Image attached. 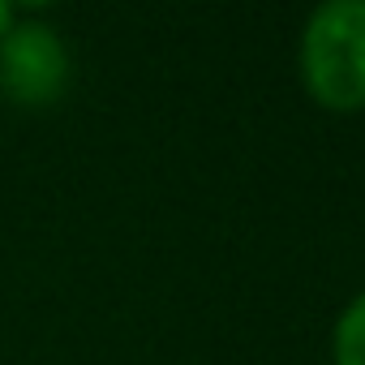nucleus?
Wrapping results in <instances>:
<instances>
[{"instance_id":"nucleus-2","label":"nucleus","mask_w":365,"mask_h":365,"mask_svg":"<svg viewBox=\"0 0 365 365\" xmlns=\"http://www.w3.org/2000/svg\"><path fill=\"white\" fill-rule=\"evenodd\" d=\"M73 56L65 39L35 18H14L0 35V91L22 108H52L69 91Z\"/></svg>"},{"instance_id":"nucleus-3","label":"nucleus","mask_w":365,"mask_h":365,"mask_svg":"<svg viewBox=\"0 0 365 365\" xmlns=\"http://www.w3.org/2000/svg\"><path fill=\"white\" fill-rule=\"evenodd\" d=\"M331 352H335V365H365V292L339 314Z\"/></svg>"},{"instance_id":"nucleus-1","label":"nucleus","mask_w":365,"mask_h":365,"mask_svg":"<svg viewBox=\"0 0 365 365\" xmlns=\"http://www.w3.org/2000/svg\"><path fill=\"white\" fill-rule=\"evenodd\" d=\"M301 78L331 112L365 108V0H327L301 35Z\"/></svg>"},{"instance_id":"nucleus-4","label":"nucleus","mask_w":365,"mask_h":365,"mask_svg":"<svg viewBox=\"0 0 365 365\" xmlns=\"http://www.w3.org/2000/svg\"><path fill=\"white\" fill-rule=\"evenodd\" d=\"M9 22H14V9H9V5H0V35L9 31Z\"/></svg>"}]
</instances>
